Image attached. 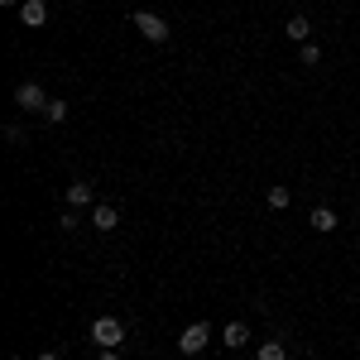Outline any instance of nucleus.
I'll return each mask as SVG.
<instances>
[{"instance_id": "f257e3e1", "label": "nucleus", "mask_w": 360, "mask_h": 360, "mask_svg": "<svg viewBox=\"0 0 360 360\" xmlns=\"http://www.w3.org/2000/svg\"><path fill=\"white\" fill-rule=\"evenodd\" d=\"M91 341H96V351H120V341H125V322L120 317H96L91 322Z\"/></svg>"}, {"instance_id": "f03ea898", "label": "nucleus", "mask_w": 360, "mask_h": 360, "mask_svg": "<svg viewBox=\"0 0 360 360\" xmlns=\"http://www.w3.org/2000/svg\"><path fill=\"white\" fill-rule=\"evenodd\" d=\"M212 346V322H188L183 336H178V351L183 356H197V351H207Z\"/></svg>"}, {"instance_id": "7ed1b4c3", "label": "nucleus", "mask_w": 360, "mask_h": 360, "mask_svg": "<svg viewBox=\"0 0 360 360\" xmlns=\"http://www.w3.org/2000/svg\"><path fill=\"white\" fill-rule=\"evenodd\" d=\"M49 101H53V96H44V86H39V82H20V86H15V106H20V111H39V115H44Z\"/></svg>"}, {"instance_id": "20e7f679", "label": "nucleus", "mask_w": 360, "mask_h": 360, "mask_svg": "<svg viewBox=\"0 0 360 360\" xmlns=\"http://www.w3.org/2000/svg\"><path fill=\"white\" fill-rule=\"evenodd\" d=\"M135 29L149 39V44H168V25L154 15V10H139V15H135Z\"/></svg>"}, {"instance_id": "39448f33", "label": "nucleus", "mask_w": 360, "mask_h": 360, "mask_svg": "<svg viewBox=\"0 0 360 360\" xmlns=\"http://www.w3.org/2000/svg\"><path fill=\"white\" fill-rule=\"evenodd\" d=\"M86 221L96 226V231H101V236H111L115 226H120V212H115L111 202H96V207H91V212H86Z\"/></svg>"}, {"instance_id": "423d86ee", "label": "nucleus", "mask_w": 360, "mask_h": 360, "mask_svg": "<svg viewBox=\"0 0 360 360\" xmlns=\"http://www.w3.org/2000/svg\"><path fill=\"white\" fill-rule=\"evenodd\" d=\"M68 207H77V212H91V207H96V197H91V183H86V178L68 183Z\"/></svg>"}, {"instance_id": "0eeeda50", "label": "nucleus", "mask_w": 360, "mask_h": 360, "mask_svg": "<svg viewBox=\"0 0 360 360\" xmlns=\"http://www.w3.org/2000/svg\"><path fill=\"white\" fill-rule=\"evenodd\" d=\"M20 20H25V29H39L49 20V5H44V0H25V5H20Z\"/></svg>"}, {"instance_id": "6e6552de", "label": "nucleus", "mask_w": 360, "mask_h": 360, "mask_svg": "<svg viewBox=\"0 0 360 360\" xmlns=\"http://www.w3.org/2000/svg\"><path fill=\"white\" fill-rule=\"evenodd\" d=\"M283 34H288V39H293V44L303 49V44H307V34H312V25H307V15H288V20H283Z\"/></svg>"}, {"instance_id": "1a4fd4ad", "label": "nucleus", "mask_w": 360, "mask_h": 360, "mask_svg": "<svg viewBox=\"0 0 360 360\" xmlns=\"http://www.w3.org/2000/svg\"><path fill=\"white\" fill-rule=\"evenodd\" d=\"M221 341L231 346V351H240V346H250V327H245V322H226V327H221Z\"/></svg>"}, {"instance_id": "9d476101", "label": "nucleus", "mask_w": 360, "mask_h": 360, "mask_svg": "<svg viewBox=\"0 0 360 360\" xmlns=\"http://www.w3.org/2000/svg\"><path fill=\"white\" fill-rule=\"evenodd\" d=\"M307 221H312V231L332 236V231H336V212H332V207H312V217H307Z\"/></svg>"}, {"instance_id": "9b49d317", "label": "nucleus", "mask_w": 360, "mask_h": 360, "mask_svg": "<svg viewBox=\"0 0 360 360\" xmlns=\"http://www.w3.org/2000/svg\"><path fill=\"white\" fill-rule=\"evenodd\" d=\"M264 202H269L274 212H283V207L293 202V188H288V183H269V193H264Z\"/></svg>"}, {"instance_id": "f8f14e48", "label": "nucleus", "mask_w": 360, "mask_h": 360, "mask_svg": "<svg viewBox=\"0 0 360 360\" xmlns=\"http://www.w3.org/2000/svg\"><path fill=\"white\" fill-rule=\"evenodd\" d=\"M259 360H288V346L283 341H259Z\"/></svg>"}, {"instance_id": "ddd939ff", "label": "nucleus", "mask_w": 360, "mask_h": 360, "mask_svg": "<svg viewBox=\"0 0 360 360\" xmlns=\"http://www.w3.org/2000/svg\"><path fill=\"white\" fill-rule=\"evenodd\" d=\"M44 120H49V125H63V120H68V101H49V106H44Z\"/></svg>"}, {"instance_id": "4468645a", "label": "nucleus", "mask_w": 360, "mask_h": 360, "mask_svg": "<svg viewBox=\"0 0 360 360\" xmlns=\"http://www.w3.org/2000/svg\"><path fill=\"white\" fill-rule=\"evenodd\" d=\"M298 58H303L307 68H317V63H322V49H317V44H303V49H298Z\"/></svg>"}, {"instance_id": "2eb2a0df", "label": "nucleus", "mask_w": 360, "mask_h": 360, "mask_svg": "<svg viewBox=\"0 0 360 360\" xmlns=\"http://www.w3.org/2000/svg\"><path fill=\"white\" fill-rule=\"evenodd\" d=\"M63 231H77V226H82V212H77V207H68V212H63Z\"/></svg>"}, {"instance_id": "dca6fc26", "label": "nucleus", "mask_w": 360, "mask_h": 360, "mask_svg": "<svg viewBox=\"0 0 360 360\" xmlns=\"http://www.w3.org/2000/svg\"><path fill=\"white\" fill-rule=\"evenodd\" d=\"M96 360H120V351H101V356H96Z\"/></svg>"}, {"instance_id": "f3484780", "label": "nucleus", "mask_w": 360, "mask_h": 360, "mask_svg": "<svg viewBox=\"0 0 360 360\" xmlns=\"http://www.w3.org/2000/svg\"><path fill=\"white\" fill-rule=\"evenodd\" d=\"M39 360H63V356H58V351H44V356H39Z\"/></svg>"}, {"instance_id": "a211bd4d", "label": "nucleus", "mask_w": 360, "mask_h": 360, "mask_svg": "<svg viewBox=\"0 0 360 360\" xmlns=\"http://www.w3.org/2000/svg\"><path fill=\"white\" fill-rule=\"evenodd\" d=\"M10 360H25V356H10Z\"/></svg>"}]
</instances>
